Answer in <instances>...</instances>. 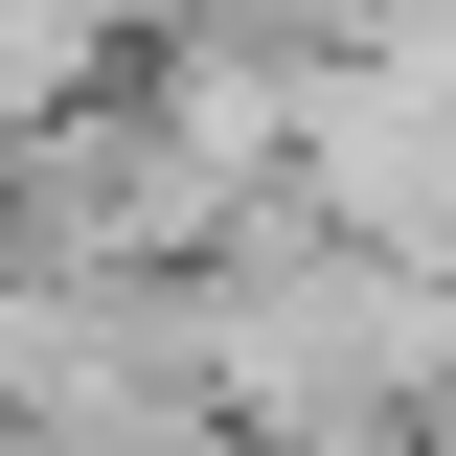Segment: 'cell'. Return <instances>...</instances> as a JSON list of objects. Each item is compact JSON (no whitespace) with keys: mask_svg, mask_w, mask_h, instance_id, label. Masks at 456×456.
Here are the masks:
<instances>
[{"mask_svg":"<svg viewBox=\"0 0 456 456\" xmlns=\"http://www.w3.org/2000/svg\"><path fill=\"white\" fill-rule=\"evenodd\" d=\"M274 206L320 228V251H365V274H434V297H456V92H411V69H320Z\"/></svg>","mask_w":456,"mask_h":456,"instance_id":"cell-1","label":"cell"}]
</instances>
